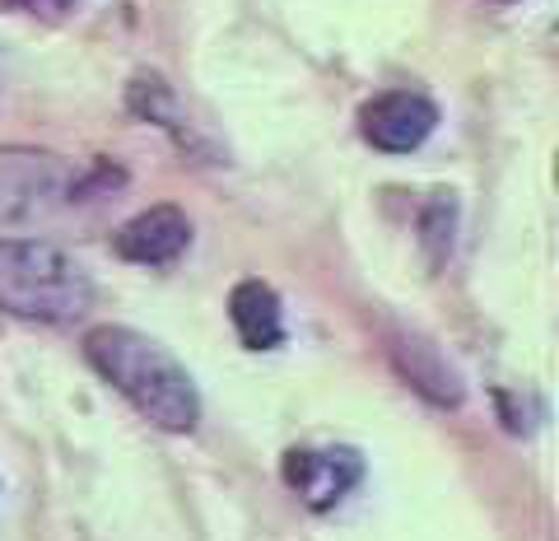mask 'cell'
<instances>
[{
  "instance_id": "5",
  "label": "cell",
  "mask_w": 559,
  "mask_h": 541,
  "mask_svg": "<svg viewBox=\"0 0 559 541\" xmlns=\"http://www.w3.org/2000/svg\"><path fill=\"white\" fill-rule=\"evenodd\" d=\"M439 127V108L425 94L411 90H392L378 94L359 108V136L382 154H411L419 150Z\"/></svg>"
},
{
  "instance_id": "9",
  "label": "cell",
  "mask_w": 559,
  "mask_h": 541,
  "mask_svg": "<svg viewBox=\"0 0 559 541\" xmlns=\"http://www.w3.org/2000/svg\"><path fill=\"white\" fill-rule=\"evenodd\" d=\"M229 322L248 351H275L285 341V308L266 281H238L229 294Z\"/></svg>"
},
{
  "instance_id": "11",
  "label": "cell",
  "mask_w": 559,
  "mask_h": 541,
  "mask_svg": "<svg viewBox=\"0 0 559 541\" xmlns=\"http://www.w3.org/2000/svg\"><path fill=\"white\" fill-rule=\"evenodd\" d=\"M0 5H10L20 14H33V20H61V14H70L80 0H0Z\"/></svg>"
},
{
  "instance_id": "1",
  "label": "cell",
  "mask_w": 559,
  "mask_h": 541,
  "mask_svg": "<svg viewBox=\"0 0 559 541\" xmlns=\"http://www.w3.org/2000/svg\"><path fill=\"white\" fill-rule=\"evenodd\" d=\"M84 360L98 369L103 383L131 401L154 430L191 434L201 421V392L187 364L135 327H94L84 337Z\"/></svg>"
},
{
  "instance_id": "3",
  "label": "cell",
  "mask_w": 559,
  "mask_h": 541,
  "mask_svg": "<svg viewBox=\"0 0 559 541\" xmlns=\"http://www.w3.org/2000/svg\"><path fill=\"white\" fill-rule=\"evenodd\" d=\"M108 168H80L47 150H0V234H38L94 197Z\"/></svg>"
},
{
  "instance_id": "10",
  "label": "cell",
  "mask_w": 559,
  "mask_h": 541,
  "mask_svg": "<svg viewBox=\"0 0 559 541\" xmlns=\"http://www.w3.org/2000/svg\"><path fill=\"white\" fill-rule=\"evenodd\" d=\"M419 230H425V248L433 257V267L452 252V230H457V205H452L448 191H439V197L429 201V211L425 220H419Z\"/></svg>"
},
{
  "instance_id": "8",
  "label": "cell",
  "mask_w": 559,
  "mask_h": 541,
  "mask_svg": "<svg viewBox=\"0 0 559 541\" xmlns=\"http://www.w3.org/2000/svg\"><path fill=\"white\" fill-rule=\"evenodd\" d=\"M388 351H392V364L401 369V378H406L419 397H429L433 407H462V392H466L462 374L443 360L439 345H429L425 337H415V331H396Z\"/></svg>"
},
{
  "instance_id": "6",
  "label": "cell",
  "mask_w": 559,
  "mask_h": 541,
  "mask_svg": "<svg viewBox=\"0 0 559 541\" xmlns=\"http://www.w3.org/2000/svg\"><path fill=\"white\" fill-rule=\"evenodd\" d=\"M285 485L294 495H299L308 509H331V504H341L349 491L359 485L364 477V462H359V452H349V448H294L285 452Z\"/></svg>"
},
{
  "instance_id": "7",
  "label": "cell",
  "mask_w": 559,
  "mask_h": 541,
  "mask_svg": "<svg viewBox=\"0 0 559 541\" xmlns=\"http://www.w3.org/2000/svg\"><path fill=\"white\" fill-rule=\"evenodd\" d=\"M191 248V220L178 205H150L112 234V252L131 267H173Z\"/></svg>"
},
{
  "instance_id": "2",
  "label": "cell",
  "mask_w": 559,
  "mask_h": 541,
  "mask_svg": "<svg viewBox=\"0 0 559 541\" xmlns=\"http://www.w3.org/2000/svg\"><path fill=\"white\" fill-rule=\"evenodd\" d=\"M94 308V275L47 238H0V313L66 327Z\"/></svg>"
},
{
  "instance_id": "4",
  "label": "cell",
  "mask_w": 559,
  "mask_h": 541,
  "mask_svg": "<svg viewBox=\"0 0 559 541\" xmlns=\"http://www.w3.org/2000/svg\"><path fill=\"white\" fill-rule=\"evenodd\" d=\"M127 108H131L140 121L159 127L168 141L187 154V160H197V164H219V145L210 141V131L187 113V103L178 98V90H173L164 75H135V80L127 84Z\"/></svg>"
}]
</instances>
